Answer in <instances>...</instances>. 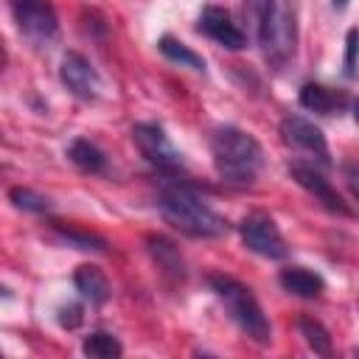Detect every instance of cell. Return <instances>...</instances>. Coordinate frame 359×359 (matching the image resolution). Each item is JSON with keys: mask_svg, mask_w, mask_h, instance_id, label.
<instances>
[{"mask_svg": "<svg viewBox=\"0 0 359 359\" xmlns=\"http://www.w3.org/2000/svg\"><path fill=\"white\" fill-rule=\"evenodd\" d=\"M157 208L174 230L191 238H222L227 233V222L185 182H165L160 188Z\"/></svg>", "mask_w": 359, "mask_h": 359, "instance_id": "1", "label": "cell"}, {"mask_svg": "<svg viewBox=\"0 0 359 359\" xmlns=\"http://www.w3.org/2000/svg\"><path fill=\"white\" fill-rule=\"evenodd\" d=\"M210 154L216 171L233 182V185H250L255 182L261 165H264V149L261 143L247 135L238 126H219L210 135Z\"/></svg>", "mask_w": 359, "mask_h": 359, "instance_id": "2", "label": "cell"}, {"mask_svg": "<svg viewBox=\"0 0 359 359\" xmlns=\"http://www.w3.org/2000/svg\"><path fill=\"white\" fill-rule=\"evenodd\" d=\"M208 283H210L213 294L219 297V303L224 306L227 317L241 328V334L247 339H252L258 345L272 342V325H269L261 303L250 292V286H244L241 280H236L230 275H210Z\"/></svg>", "mask_w": 359, "mask_h": 359, "instance_id": "3", "label": "cell"}, {"mask_svg": "<svg viewBox=\"0 0 359 359\" xmlns=\"http://www.w3.org/2000/svg\"><path fill=\"white\" fill-rule=\"evenodd\" d=\"M255 34H258V45L264 50V59L275 70L283 67L294 56V45H297V20H294L292 3L275 0L269 6V11L264 14V20L258 22Z\"/></svg>", "mask_w": 359, "mask_h": 359, "instance_id": "4", "label": "cell"}, {"mask_svg": "<svg viewBox=\"0 0 359 359\" xmlns=\"http://www.w3.org/2000/svg\"><path fill=\"white\" fill-rule=\"evenodd\" d=\"M132 140L137 146V151L160 171H180L182 168V154L177 151V146L171 143V137L165 135V129L160 123H135L132 126Z\"/></svg>", "mask_w": 359, "mask_h": 359, "instance_id": "5", "label": "cell"}, {"mask_svg": "<svg viewBox=\"0 0 359 359\" xmlns=\"http://www.w3.org/2000/svg\"><path fill=\"white\" fill-rule=\"evenodd\" d=\"M238 233H241V241L247 244V250H252L255 255H264L269 261H280V258L289 255L286 238L280 236L275 219L266 216V213L244 216L241 224H238Z\"/></svg>", "mask_w": 359, "mask_h": 359, "instance_id": "6", "label": "cell"}, {"mask_svg": "<svg viewBox=\"0 0 359 359\" xmlns=\"http://www.w3.org/2000/svg\"><path fill=\"white\" fill-rule=\"evenodd\" d=\"M280 137L286 146L309 154L311 160H317L320 165H331V154H328V143H325V135L306 118L300 115H286L280 121Z\"/></svg>", "mask_w": 359, "mask_h": 359, "instance_id": "7", "label": "cell"}, {"mask_svg": "<svg viewBox=\"0 0 359 359\" xmlns=\"http://www.w3.org/2000/svg\"><path fill=\"white\" fill-rule=\"evenodd\" d=\"M11 11L20 31L34 42H45L59 31L56 8L48 0H11Z\"/></svg>", "mask_w": 359, "mask_h": 359, "instance_id": "8", "label": "cell"}, {"mask_svg": "<svg viewBox=\"0 0 359 359\" xmlns=\"http://www.w3.org/2000/svg\"><path fill=\"white\" fill-rule=\"evenodd\" d=\"M59 76H62V84L79 95V98H98L101 93V76L98 70L90 65V59H84L81 53L76 50H67L62 56V67H59Z\"/></svg>", "mask_w": 359, "mask_h": 359, "instance_id": "9", "label": "cell"}, {"mask_svg": "<svg viewBox=\"0 0 359 359\" xmlns=\"http://www.w3.org/2000/svg\"><path fill=\"white\" fill-rule=\"evenodd\" d=\"M199 31L205 36H210L213 42H219L227 50H241L247 45V34L233 22L230 11L222 6H205L199 14Z\"/></svg>", "mask_w": 359, "mask_h": 359, "instance_id": "10", "label": "cell"}, {"mask_svg": "<svg viewBox=\"0 0 359 359\" xmlns=\"http://www.w3.org/2000/svg\"><path fill=\"white\" fill-rule=\"evenodd\" d=\"M289 174H292V180H294L300 188H306L311 196H317V199L323 202V208H328L331 213H339V216H351V208L342 202V196L334 191V185H331L314 165L292 163V165H289Z\"/></svg>", "mask_w": 359, "mask_h": 359, "instance_id": "11", "label": "cell"}, {"mask_svg": "<svg viewBox=\"0 0 359 359\" xmlns=\"http://www.w3.org/2000/svg\"><path fill=\"white\" fill-rule=\"evenodd\" d=\"M348 104V95L345 93H337L325 84H317V81H309L300 87V107L311 109V112H320V115H334L339 109H345Z\"/></svg>", "mask_w": 359, "mask_h": 359, "instance_id": "12", "label": "cell"}, {"mask_svg": "<svg viewBox=\"0 0 359 359\" xmlns=\"http://www.w3.org/2000/svg\"><path fill=\"white\" fill-rule=\"evenodd\" d=\"M73 283H76L79 294H81L84 300H90L93 306H104V303L109 300V294H112L104 269L95 266V264H81V266L76 269V275H73Z\"/></svg>", "mask_w": 359, "mask_h": 359, "instance_id": "13", "label": "cell"}, {"mask_svg": "<svg viewBox=\"0 0 359 359\" xmlns=\"http://www.w3.org/2000/svg\"><path fill=\"white\" fill-rule=\"evenodd\" d=\"M280 286H283L289 294H297V297L311 300V297H320V294H323L325 280H323L317 272L306 269V266H286V269L280 272Z\"/></svg>", "mask_w": 359, "mask_h": 359, "instance_id": "14", "label": "cell"}, {"mask_svg": "<svg viewBox=\"0 0 359 359\" xmlns=\"http://www.w3.org/2000/svg\"><path fill=\"white\" fill-rule=\"evenodd\" d=\"M149 252L157 261V266L163 269V275H168L171 280H182L185 278V264L180 250L174 247V241H168L165 236H149Z\"/></svg>", "mask_w": 359, "mask_h": 359, "instance_id": "15", "label": "cell"}, {"mask_svg": "<svg viewBox=\"0 0 359 359\" xmlns=\"http://www.w3.org/2000/svg\"><path fill=\"white\" fill-rule=\"evenodd\" d=\"M67 157H70V163H73L79 171H84V174H101V171L107 168L104 151H101L95 143L84 140V137H76V140L67 146Z\"/></svg>", "mask_w": 359, "mask_h": 359, "instance_id": "16", "label": "cell"}, {"mask_svg": "<svg viewBox=\"0 0 359 359\" xmlns=\"http://www.w3.org/2000/svg\"><path fill=\"white\" fill-rule=\"evenodd\" d=\"M157 48H160V53H163L165 59H171V62H177V65H185V67H194V70L205 73V59H202L196 50H191L185 42H180L177 36H171V34L160 36Z\"/></svg>", "mask_w": 359, "mask_h": 359, "instance_id": "17", "label": "cell"}, {"mask_svg": "<svg viewBox=\"0 0 359 359\" xmlns=\"http://www.w3.org/2000/svg\"><path fill=\"white\" fill-rule=\"evenodd\" d=\"M81 351L93 359H115L123 353V345L118 342V337H112L107 331H95L81 342Z\"/></svg>", "mask_w": 359, "mask_h": 359, "instance_id": "18", "label": "cell"}, {"mask_svg": "<svg viewBox=\"0 0 359 359\" xmlns=\"http://www.w3.org/2000/svg\"><path fill=\"white\" fill-rule=\"evenodd\" d=\"M297 328H300V334L306 337V342H309V348H311L314 353H320V356H328V353H331V334H328V328H325L320 320H314V317H300V320H297Z\"/></svg>", "mask_w": 359, "mask_h": 359, "instance_id": "19", "label": "cell"}, {"mask_svg": "<svg viewBox=\"0 0 359 359\" xmlns=\"http://www.w3.org/2000/svg\"><path fill=\"white\" fill-rule=\"evenodd\" d=\"M53 230L65 238V241H70L73 247H79V250H107V241L101 238V236H95V233H87V230H79V227H70V224H62V222H53Z\"/></svg>", "mask_w": 359, "mask_h": 359, "instance_id": "20", "label": "cell"}, {"mask_svg": "<svg viewBox=\"0 0 359 359\" xmlns=\"http://www.w3.org/2000/svg\"><path fill=\"white\" fill-rule=\"evenodd\" d=\"M8 199L14 202V208L28 210V213H48L50 210V199L36 194V191H31V188H20L17 185V188L8 191Z\"/></svg>", "mask_w": 359, "mask_h": 359, "instance_id": "21", "label": "cell"}, {"mask_svg": "<svg viewBox=\"0 0 359 359\" xmlns=\"http://www.w3.org/2000/svg\"><path fill=\"white\" fill-rule=\"evenodd\" d=\"M359 67V28H351L345 36V76H356Z\"/></svg>", "mask_w": 359, "mask_h": 359, "instance_id": "22", "label": "cell"}, {"mask_svg": "<svg viewBox=\"0 0 359 359\" xmlns=\"http://www.w3.org/2000/svg\"><path fill=\"white\" fill-rule=\"evenodd\" d=\"M275 0H244V17L252 22V28H258V22L264 20V14L269 11Z\"/></svg>", "mask_w": 359, "mask_h": 359, "instance_id": "23", "label": "cell"}, {"mask_svg": "<svg viewBox=\"0 0 359 359\" xmlns=\"http://www.w3.org/2000/svg\"><path fill=\"white\" fill-rule=\"evenodd\" d=\"M81 320H84L81 306H67V309H62V311H59V325H62V328H67V331L79 328V325H81Z\"/></svg>", "mask_w": 359, "mask_h": 359, "instance_id": "24", "label": "cell"}, {"mask_svg": "<svg viewBox=\"0 0 359 359\" xmlns=\"http://www.w3.org/2000/svg\"><path fill=\"white\" fill-rule=\"evenodd\" d=\"M342 174H345V182H348L351 194H353V196H356V202H359V163H345Z\"/></svg>", "mask_w": 359, "mask_h": 359, "instance_id": "25", "label": "cell"}, {"mask_svg": "<svg viewBox=\"0 0 359 359\" xmlns=\"http://www.w3.org/2000/svg\"><path fill=\"white\" fill-rule=\"evenodd\" d=\"M331 6H334L337 11H345V8H348V0H331Z\"/></svg>", "mask_w": 359, "mask_h": 359, "instance_id": "26", "label": "cell"}, {"mask_svg": "<svg viewBox=\"0 0 359 359\" xmlns=\"http://www.w3.org/2000/svg\"><path fill=\"white\" fill-rule=\"evenodd\" d=\"M353 118H356V121H359V98H356V101H353Z\"/></svg>", "mask_w": 359, "mask_h": 359, "instance_id": "27", "label": "cell"}]
</instances>
